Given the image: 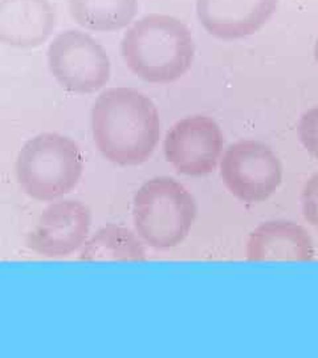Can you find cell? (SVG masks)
<instances>
[{"label": "cell", "instance_id": "obj_1", "mask_svg": "<svg viewBox=\"0 0 318 358\" xmlns=\"http://www.w3.org/2000/svg\"><path fill=\"white\" fill-rule=\"evenodd\" d=\"M93 140L102 157L120 166H138L154 153L161 138L155 103L133 88H109L90 112Z\"/></svg>", "mask_w": 318, "mask_h": 358}, {"label": "cell", "instance_id": "obj_2", "mask_svg": "<svg viewBox=\"0 0 318 358\" xmlns=\"http://www.w3.org/2000/svg\"><path fill=\"white\" fill-rule=\"evenodd\" d=\"M121 55L140 80L165 85L190 71L195 41L189 27L178 17L149 13L127 28L121 40Z\"/></svg>", "mask_w": 318, "mask_h": 358}, {"label": "cell", "instance_id": "obj_3", "mask_svg": "<svg viewBox=\"0 0 318 358\" xmlns=\"http://www.w3.org/2000/svg\"><path fill=\"white\" fill-rule=\"evenodd\" d=\"M16 179L27 195L40 202H55L72 192L84 171L80 146L59 133H41L20 149Z\"/></svg>", "mask_w": 318, "mask_h": 358}, {"label": "cell", "instance_id": "obj_4", "mask_svg": "<svg viewBox=\"0 0 318 358\" xmlns=\"http://www.w3.org/2000/svg\"><path fill=\"white\" fill-rule=\"evenodd\" d=\"M198 215L194 195L170 177L145 182L133 199V220L142 242L154 250H168L190 234Z\"/></svg>", "mask_w": 318, "mask_h": 358}, {"label": "cell", "instance_id": "obj_5", "mask_svg": "<svg viewBox=\"0 0 318 358\" xmlns=\"http://www.w3.org/2000/svg\"><path fill=\"white\" fill-rule=\"evenodd\" d=\"M52 76L64 90L90 94L110 78V59L101 44L80 29H66L52 40L48 52Z\"/></svg>", "mask_w": 318, "mask_h": 358}, {"label": "cell", "instance_id": "obj_6", "mask_svg": "<svg viewBox=\"0 0 318 358\" xmlns=\"http://www.w3.org/2000/svg\"><path fill=\"white\" fill-rule=\"evenodd\" d=\"M220 177L229 192L245 203L269 199L282 182V165L263 142L242 140L229 145L220 158Z\"/></svg>", "mask_w": 318, "mask_h": 358}, {"label": "cell", "instance_id": "obj_7", "mask_svg": "<svg viewBox=\"0 0 318 358\" xmlns=\"http://www.w3.org/2000/svg\"><path fill=\"white\" fill-rule=\"evenodd\" d=\"M224 149V136L217 121L208 115H187L166 134L164 150L167 162L187 177L211 174Z\"/></svg>", "mask_w": 318, "mask_h": 358}, {"label": "cell", "instance_id": "obj_8", "mask_svg": "<svg viewBox=\"0 0 318 358\" xmlns=\"http://www.w3.org/2000/svg\"><path fill=\"white\" fill-rule=\"evenodd\" d=\"M90 210L78 201H57L38 217L35 229L26 238L28 250L50 259L66 257L77 252L89 239Z\"/></svg>", "mask_w": 318, "mask_h": 358}, {"label": "cell", "instance_id": "obj_9", "mask_svg": "<svg viewBox=\"0 0 318 358\" xmlns=\"http://www.w3.org/2000/svg\"><path fill=\"white\" fill-rule=\"evenodd\" d=\"M280 0H196L204 29L222 40H239L259 32L276 13Z\"/></svg>", "mask_w": 318, "mask_h": 358}, {"label": "cell", "instance_id": "obj_10", "mask_svg": "<svg viewBox=\"0 0 318 358\" xmlns=\"http://www.w3.org/2000/svg\"><path fill=\"white\" fill-rule=\"evenodd\" d=\"M50 0H0V43L13 48H36L56 27Z\"/></svg>", "mask_w": 318, "mask_h": 358}, {"label": "cell", "instance_id": "obj_11", "mask_svg": "<svg viewBox=\"0 0 318 358\" xmlns=\"http://www.w3.org/2000/svg\"><path fill=\"white\" fill-rule=\"evenodd\" d=\"M245 255L250 262H312L315 245L303 226L291 220H269L252 231Z\"/></svg>", "mask_w": 318, "mask_h": 358}, {"label": "cell", "instance_id": "obj_12", "mask_svg": "<svg viewBox=\"0 0 318 358\" xmlns=\"http://www.w3.org/2000/svg\"><path fill=\"white\" fill-rule=\"evenodd\" d=\"M78 26L96 32H115L129 26L138 13V0H68Z\"/></svg>", "mask_w": 318, "mask_h": 358}, {"label": "cell", "instance_id": "obj_13", "mask_svg": "<svg viewBox=\"0 0 318 358\" xmlns=\"http://www.w3.org/2000/svg\"><path fill=\"white\" fill-rule=\"evenodd\" d=\"M146 248L138 234L117 224H106L87 241L78 259L84 262H143Z\"/></svg>", "mask_w": 318, "mask_h": 358}, {"label": "cell", "instance_id": "obj_14", "mask_svg": "<svg viewBox=\"0 0 318 358\" xmlns=\"http://www.w3.org/2000/svg\"><path fill=\"white\" fill-rule=\"evenodd\" d=\"M297 131L306 152L318 161V105L301 115Z\"/></svg>", "mask_w": 318, "mask_h": 358}, {"label": "cell", "instance_id": "obj_15", "mask_svg": "<svg viewBox=\"0 0 318 358\" xmlns=\"http://www.w3.org/2000/svg\"><path fill=\"white\" fill-rule=\"evenodd\" d=\"M301 206L308 223L318 229V171L306 180L301 192Z\"/></svg>", "mask_w": 318, "mask_h": 358}, {"label": "cell", "instance_id": "obj_16", "mask_svg": "<svg viewBox=\"0 0 318 358\" xmlns=\"http://www.w3.org/2000/svg\"><path fill=\"white\" fill-rule=\"evenodd\" d=\"M315 60H316V63H317L318 66V38L316 40V44H315Z\"/></svg>", "mask_w": 318, "mask_h": 358}]
</instances>
